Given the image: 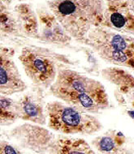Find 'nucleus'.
<instances>
[{
	"label": "nucleus",
	"instance_id": "obj_4",
	"mask_svg": "<svg viewBox=\"0 0 134 154\" xmlns=\"http://www.w3.org/2000/svg\"><path fill=\"white\" fill-rule=\"evenodd\" d=\"M46 111L48 128L64 135L91 136L102 128V123L94 115L59 100L46 103Z\"/></svg>",
	"mask_w": 134,
	"mask_h": 154
},
{
	"label": "nucleus",
	"instance_id": "obj_8",
	"mask_svg": "<svg viewBox=\"0 0 134 154\" xmlns=\"http://www.w3.org/2000/svg\"><path fill=\"white\" fill-rule=\"evenodd\" d=\"M42 90L35 88L34 91L24 94L17 100L20 119L34 124H47L46 106L43 101Z\"/></svg>",
	"mask_w": 134,
	"mask_h": 154
},
{
	"label": "nucleus",
	"instance_id": "obj_2",
	"mask_svg": "<svg viewBox=\"0 0 134 154\" xmlns=\"http://www.w3.org/2000/svg\"><path fill=\"white\" fill-rule=\"evenodd\" d=\"M46 6L70 37L83 42L89 32L102 26L105 5L102 1L55 0Z\"/></svg>",
	"mask_w": 134,
	"mask_h": 154
},
{
	"label": "nucleus",
	"instance_id": "obj_9",
	"mask_svg": "<svg viewBox=\"0 0 134 154\" xmlns=\"http://www.w3.org/2000/svg\"><path fill=\"white\" fill-rule=\"evenodd\" d=\"M39 21L38 39L54 45H68L72 37L64 29L59 20L49 9L42 8L37 12Z\"/></svg>",
	"mask_w": 134,
	"mask_h": 154
},
{
	"label": "nucleus",
	"instance_id": "obj_1",
	"mask_svg": "<svg viewBox=\"0 0 134 154\" xmlns=\"http://www.w3.org/2000/svg\"><path fill=\"white\" fill-rule=\"evenodd\" d=\"M49 91L59 101L89 114H98L109 106L102 83L65 66L59 70Z\"/></svg>",
	"mask_w": 134,
	"mask_h": 154
},
{
	"label": "nucleus",
	"instance_id": "obj_5",
	"mask_svg": "<svg viewBox=\"0 0 134 154\" xmlns=\"http://www.w3.org/2000/svg\"><path fill=\"white\" fill-rule=\"evenodd\" d=\"M82 43L106 61L134 68V42H129L122 35L99 27L89 32Z\"/></svg>",
	"mask_w": 134,
	"mask_h": 154
},
{
	"label": "nucleus",
	"instance_id": "obj_10",
	"mask_svg": "<svg viewBox=\"0 0 134 154\" xmlns=\"http://www.w3.org/2000/svg\"><path fill=\"white\" fill-rule=\"evenodd\" d=\"M48 154H99L90 143L81 138L59 136Z\"/></svg>",
	"mask_w": 134,
	"mask_h": 154
},
{
	"label": "nucleus",
	"instance_id": "obj_3",
	"mask_svg": "<svg viewBox=\"0 0 134 154\" xmlns=\"http://www.w3.org/2000/svg\"><path fill=\"white\" fill-rule=\"evenodd\" d=\"M18 59L25 75L35 88L42 90L50 89L66 63L64 55L38 45L24 46Z\"/></svg>",
	"mask_w": 134,
	"mask_h": 154
},
{
	"label": "nucleus",
	"instance_id": "obj_11",
	"mask_svg": "<svg viewBox=\"0 0 134 154\" xmlns=\"http://www.w3.org/2000/svg\"><path fill=\"white\" fill-rule=\"evenodd\" d=\"M13 11L21 30L23 37L38 38L39 21L37 12L29 3H21L15 6Z\"/></svg>",
	"mask_w": 134,
	"mask_h": 154
},
{
	"label": "nucleus",
	"instance_id": "obj_13",
	"mask_svg": "<svg viewBox=\"0 0 134 154\" xmlns=\"http://www.w3.org/2000/svg\"><path fill=\"white\" fill-rule=\"evenodd\" d=\"M123 135L117 132L115 135L106 133L96 136L91 141V146L99 154H122L121 147L123 145Z\"/></svg>",
	"mask_w": 134,
	"mask_h": 154
},
{
	"label": "nucleus",
	"instance_id": "obj_16",
	"mask_svg": "<svg viewBox=\"0 0 134 154\" xmlns=\"http://www.w3.org/2000/svg\"><path fill=\"white\" fill-rule=\"evenodd\" d=\"M0 154H26L11 142L2 140L0 142Z\"/></svg>",
	"mask_w": 134,
	"mask_h": 154
},
{
	"label": "nucleus",
	"instance_id": "obj_12",
	"mask_svg": "<svg viewBox=\"0 0 134 154\" xmlns=\"http://www.w3.org/2000/svg\"><path fill=\"white\" fill-rule=\"evenodd\" d=\"M102 28L115 29H127L128 30L134 29V16L131 13L124 14L120 11V5L117 3L108 2L107 8H104Z\"/></svg>",
	"mask_w": 134,
	"mask_h": 154
},
{
	"label": "nucleus",
	"instance_id": "obj_14",
	"mask_svg": "<svg viewBox=\"0 0 134 154\" xmlns=\"http://www.w3.org/2000/svg\"><path fill=\"white\" fill-rule=\"evenodd\" d=\"M0 29L2 35L23 37L13 10L11 11L7 8L3 1L0 2Z\"/></svg>",
	"mask_w": 134,
	"mask_h": 154
},
{
	"label": "nucleus",
	"instance_id": "obj_15",
	"mask_svg": "<svg viewBox=\"0 0 134 154\" xmlns=\"http://www.w3.org/2000/svg\"><path fill=\"white\" fill-rule=\"evenodd\" d=\"M0 125L2 127L10 126L20 119L17 100L10 98L8 96H0Z\"/></svg>",
	"mask_w": 134,
	"mask_h": 154
},
{
	"label": "nucleus",
	"instance_id": "obj_6",
	"mask_svg": "<svg viewBox=\"0 0 134 154\" xmlns=\"http://www.w3.org/2000/svg\"><path fill=\"white\" fill-rule=\"evenodd\" d=\"M6 137L20 149L38 154H48L56 140V136L51 131L31 122H25L7 131Z\"/></svg>",
	"mask_w": 134,
	"mask_h": 154
},
{
	"label": "nucleus",
	"instance_id": "obj_7",
	"mask_svg": "<svg viewBox=\"0 0 134 154\" xmlns=\"http://www.w3.org/2000/svg\"><path fill=\"white\" fill-rule=\"evenodd\" d=\"M14 51L8 47H1L0 51V93L11 96L23 93L28 86L22 76L18 66L13 59Z\"/></svg>",
	"mask_w": 134,
	"mask_h": 154
}]
</instances>
